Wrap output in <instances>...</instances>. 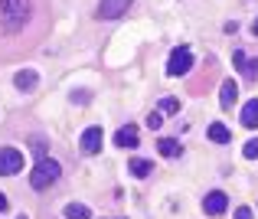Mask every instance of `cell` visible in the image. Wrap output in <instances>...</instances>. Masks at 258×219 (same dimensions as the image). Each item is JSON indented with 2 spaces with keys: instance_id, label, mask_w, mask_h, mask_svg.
Returning a JSON list of instances; mask_svg holds the SVG:
<instances>
[{
  "instance_id": "obj_16",
  "label": "cell",
  "mask_w": 258,
  "mask_h": 219,
  "mask_svg": "<svg viewBox=\"0 0 258 219\" xmlns=\"http://www.w3.org/2000/svg\"><path fill=\"white\" fill-rule=\"evenodd\" d=\"M235 69L245 75V79H258V59H248V56H245L239 66H235Z\"/></svg>"
},
{
  "instance_id": "obj_20",
  "label": "cell",
  "mask_w": 258,
  "mask_h": 219,
  "mask_svg": "<svg viewBox=\"0 0 258 219\" xmlns=\"http://www.w3.org/2000/svg\"><path fill=\"white\" fill-rule=\"evenodd\" d=\"M33 150H36V157H46V141L43 138H33Z\"/></svg>"
},
{
  "instance_id": "obj_10",
  "label": "cell",
  "mask_w": 258,
  "mask_h": 219,
  "mask_svg": "<svg viewBox=\"0 0 258 219\" xmlns=\"http://www.w3.org/2000/svg\"><path fill=\"white\" fill-rule=\"evenodd\" d=\"M235 98H239V85H235L232 79H226V82H222V88H219V105L222 108H232Z\"/></svg>"
},
{
  "instance_id": "obj_12",
  "label": "cell",
  "mask_w": 258,
  "mask_h": 219,
  "mask_svg": "<svg viewBox=\"0 0 258 219\" xmlns=\"http://www.w3.org/2000/svg\"><path fill=\"white\" fill-rule=\"evenodd\" d=\"M206 134H209V141H216V144H229V141H232V134H229V128H226V125H219V121H213Z\"/></svg>"
},
{
  "instance_id": "obj_23",
  "label": "cell",
  "mask_w": 258,
  "mask_h": 219,
  "mask_svg": "<svg viewBox=\"0 0 258 219\" xmlns=\"http://www.w3.org/2000/svg\"><path fill=\"white\" fill-rule=\"evenodd\" d=\"M252 33H255V36H258V20H255V23H252Z\"/></svg>"
},
{
  "instance_id": "obj_9",
  "label": "cell",
  "mask_w": 258,
  "mask_h": 219,
  "mask_svg": "<svg viewBox=\"0 0 258 219\" xmlns=\"http://www.w3.org/2000/svg\"><path fill=\"white\" fill-rule=\"evenodd\" d=\"M13 82H17V88H20V92H36V85H39V75L33 72V69H20Z\"/></svg>"
},
{
  "instance_id": "obj_15",
  "label": "cell",
  "mask_w": 258,
  "mask_h": 219,
  "mask_svg": "<svg viewBox=\"0 0 258 219\" xmlns=\"http://www.w3.org/2000/svg\"><path fill=\"white\" fill-rule=\"evenodd\" d=\"M151 167H154V163L144 160V157H134V160L127 163V170H131L134 177H147V174H151Z\"/></svg>"
},
{
  "instance_id": "obj_7",
  "label": "cell",
  "mask_w": 258,
  "mask_h": 219,
  "mask_svg": "<svg viewBox=\"0 0 258 219\" xmlns=\"http://www.w3.org/2000/svg\"><path fill=\"white\" fill-rule=\"evenodd\" d=\"M101 141H105V134H101V128H85L82 131V154H98L101 150Z\"/></svg>"
},
{
  "instance_id": "obj_5",
  "label": "cell",
  "mask_w": 258,
  "mask_h": 219,
  "mask_svg": "<svg viewBox=\"0 0 258 219\" xmlns=\"http://www.w3.org/2000/svg\"><path fill=\"white\" fill-rule=\"evenodd\" d=\"M134 0H101L98 4V20H118V17H124L127 13V7H131Z\"/></svg>"
},
{
  "instance_id": "obj_22",
  "label": "cell",
  "mask_w": 258,
  "mask_h": 219,
  "mask_svg": "<svg viewBox=\"0 0 258 219\" xmlns=\"http://www.w3.org/2000/svg\"><path fill=\"white\" fill-rule=\"evenodd\" d=\"M4 209H7V196L0 193V213H4Z\"/></svg>"
},
{
  "instance_id": "obj_6",
  "label": "cell",
  "mask_w": 258,
  "mask_h": 219,
  "mask_svg": "<svg viewBox=\"0 0 258 219\" xmlns=\"http://www.w3.org/2000/svg\"><path fill=\"white\" fill-rule=\"evenodd\" d=\"M203 209H206L209 216H222L229 209V196L222 193V190H213V193H206V200H203Z\"/></svg>"
},
{
  "instance_id": "obj_21",
  "label": "cell",
  "mask_w": 258,
  "mask_h": 219,
  "mask_svg": "<svg viewBox=\"0 0 258 219\" xmlns=\"http://www.w3.org/2000/svg\"><path fill=\"white\" fill-rule=\"evenodd\" d=\"M235 219H252V209H248V206H239V209H235Z\"/></svg>"
},
{
  "instance_id": "obj_8",
  "label": "cell",
  "mask_w": 258,
  "mask_h": 219,
  "mask_svg": "<svg viewBox=\"0 0 258 219\" xmlns=\"http://www.w3.org/2000/svg\"><path fill=\"white\" fill-rule=\"evenodd\" d=\"M114 144L118 147H138L141 141H138V125H124L118 134H114Z\"/></svg>"
},
{
  "instance_id": "obj_4",
  "label": "cell",
  "mask_w": 258,
  "mask_h": 219,
  "mask_svg": "<svg viewBox=\"0 0 258 219\" xmlns=\"http://www.w3.org/2000/svg\"><path fill=\"white\" fill-rule=\"evenodd\" d=\"M23 167V154L17 147H0V177H13Z\"/></svg>"
},
{
  "instance_id": "obj_19",
  "label": "cell",
  "mask_w": 258,
  "mask_h": 219,
  "mask_svg": "<svg viewBox=\"0 0 258 219\" xmlns=\"http://www.w3.org/2000/svg\"><path fill=\"white\" fill-rule=\"evenodd\" d=\"M160 112H180V101H176V98H164V101H160Z\"/></svg>"
},
{
  "instance_id": "obj_2",
  "label": "cell",
  "mask_w": 258,
  "mask_h": 219,
  "mask_svg": "<svg viewBox=\"0 0 258 219\" xmlns=\"http://www.w3.org/2000/svg\"><path fill=\"white\" fill-rule=\"evenodd\" d=\"M0 17L7 30H20L30 17V0H0Z\"/></svg>"
},
{
  "instance_id": "obj_13",
  "label": "cell",
  "mask_w": 258,
  "mask_h": 219,
  "mask_svg": "<svg viewBox=\"0 0 258 219\" xmlns=\"http://www.w3.org/2000/svg\"><path fill=\"white\" fill-rule=\"evenodd\" d=\"M157 147H160V154H164V157H180L183 154V144H180V141H173V138L157 141Z\"/></svg>"
},
{
  "instance_id": "obj_24",
  "label": "cell",
  "mask_w": 258,
  "mask_h": 219,
  "mask_svg": "<svg viewBox=\"0 0 258 219\" xmlns=\"http://www.w3.org/2000/svg\"><path fill=\"white\" fill-rule=\"evenodd\" d=\"M20 219H26V216H20Z\"/></svg>"
},
{
  "instance_id": "obj_18",
  "label": "cell",
  "mask_w": 258,
  "mask_h": 219,
  "mask_svg": "<svg viewBox=\"0 0 258 219\" xmlns=\"http://www.w3.org/2000/svg\"><path fill=\"white\" fill-rule=\"evenodd\" d=\"M160 125H164V118H160V112H151V115H147V128H151V131H157Z\"/></svg>"
},
{
  "instance_id": "obj_3",
  "label": "cell",
  "mask_w": 258,
  "mask_h": 219,
  "mask_svg": "<svg viewBox=\"0 0 258 219\" xmlns=\"http://www.w3.org/2000/svg\"><path fill=\"white\" fill-rule=\"evenodd\" d=\"M193 69V49L189 46H176L170 52V63H167V75H186Z\"/></svg>"
},
{
  "instance_id": "obj_11",
  "label": "cell",
  "mask_w": 258,
  "mask_h": 219,
  "mask_svg": "<svg viewBox=\"0 0 258 219\" xmlns=\"http://www.w3.org/2000/svg\"><path fill=\"white\" fill-rule=\"evenodd\" d=\"M242 125L245 128H258V98H248L242 108Z\"/></svg>"
},
{
  "instance_id": "obj_17",
  "label": "cell",
  "mask_w": 258,
  "mask_h": 219,
  "mask_svg": "<svg viewBox=\"0 0 258 219\" xmlns=\"http://www.w3.org/2000/svg\"><path fill=\"white\" fill-rule=\"evenodd\" d=\"M242 157H248V160H255V157H258V138L245 141V147H242Z\"/></svg>"
},
{
  "instance_id": "obj_1",
  "label": "cell",
  "mask_w": 258,
  "mask_h": 219,
  "mask_svg": "<svg viewBox=\"0 0 258 219\" xmlns=\"http://www.w3.org/2000/svg\"><path fill=\"white\" fill-rule=\"evenodd\" d=\"M59 174H62L59 160H52V157H39L36 167H33V174H30L33 190H46L49 183H56V180H59Z\"/></svg>"
},
{
  "instance_id": "obj_14",
  "label": "cell",
  "mask_w": 258,
  "mask_h": 219,
  "mask_svg": "<svg viewBox=\"0 0 258 219\" xmlns=\"http://www.w3.org/2000/svg\"><path fill=\"white\" fill-rule=\"evenodd\" d=\"M66 219H92V209L85 203H69L66 206Z\"/></svg>"
}]
</instances>
